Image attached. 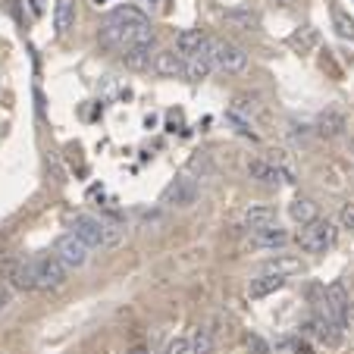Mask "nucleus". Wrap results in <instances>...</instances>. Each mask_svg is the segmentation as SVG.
<instances>
[{"label":"nucleus","instance_id":"9d476101","mask_svg":"<svg viewBox=\"0 0 354 354\" xmlns=\"http://www.w3.org/2000/svg\"><path fill=\"white\" fill-rule=\"evenodd\" d=\"M151 50H154V41H151V44H132V47H126V50H122V66L132 69V73H145V69H151V63H154Z\"/></svg>","mask_w":354,"mask_h":354},{"label":"nucleus","instance_id":"dca6fc26","mask_svg":"<svg viewBox=\"0 0 354 354\" xmlns=\"http://www.w3.org/2000/svg\"><path fill=\"white\" fill-rule=\"evenodd\" d=\"M245 223L248 229H267L276 223V207H270V204H251V207L245 210Z\"/></svg>","mask_w":354,"mask_h":354},{"label":"nucleus","instance_id":"0eeeda50","mask_svg":"<svg viewBox=\"0 0 354 354\" xmlns=\"http://www.w3.org/2000/svg\"><path fill=\"white\" fill-rule=\"evenodd\" d=\"M323 308H326V314L333 317L339 329L348 326V308H351V298H348V292H345V286H342V282H333V286L326 288Z\"/></svg>","mask_w":354,"mask_h":354},{"label":"nucleus","instance_id":"a211bd4d","mask_svg":"<svg viewBox=\"0 0 354 354\" xmlns=\"http://www.w3.org/2000/svg\"><path fill=\"white\" fill-rule=\"evenodd\" d=\"M317 44H320V35H317V28H310V26H304V28L288 35V47H292L295 54H310Z\"/></svg>","mask_w":354,"mask_h":354},{"label":"nucleus","instance_id":"473e14b6","mask_svg":"<svg viewBox=\"0 0 354 354\" xmlns=\"http://www.w3.org/2000/svg\"><path fill=\"white\" fill-rule=\"evenodd\" d=\"M295 351H298V354H314V351H310V345H304V342H298V345H295Z\"/></svg>","mask_w":354,"mask_h":354},{"label":"nucleus","instance_id":"72a5a7b5","mask_svg":"<svg viewBox=\"0 0 354 354\" xmlns=\"http://www.w3.org/2000/svg\"><path fill=\"white\" fill-rule=\"evenodd\" d=\"M100 3H104V0H94V7H100Z\"/></svg>","mask_w":354,"mask_h":354},{"label":"nucleus","instance_id":"5701e85b","mask_svg":"<svg viewBox=\"0 0 354 354\" xmlns=\"http://www.w3.org/2000/svg\"><path fill=\"white\" fill-rule=\"evenodd\" d=\"M263 273H276V276H292V273H301V261L298 257H276V261H267Z\"/></svg>","mask_w":354,"mask_h":354},{"label":"nucleus","instance_id":"4468645a","mask_svg":"<svg viewBox=\"0 0 354 354\" xmlns=\"http://www.w3.org/2000/svg\"><path fill=\"white\" fill-rule=\"evenodd\" d=\"M308 329H314V333H317V339H320V342H326L329 348H333V345H339V339H342V329L335 326V320L326 314V308H323V314L317 317V320L310 323Z\"/></svg>","mask_w":354,"mask_h":354},{"label":"nucleus","instance_id":"b1692460","mask_svg":"<svg viewBox=\"0 0 354 354\" xmlns=\"http://www.w3.org/2000/svg\"><path fill=\"white\" fill-rule=\"evenodd\" d=\"M192 354H214V335H210V329H194L192 333Z\"/></svg>","mask_w":354,"mask_h":354},{"label":"nucleus","instance_id":"aec40b11","mask_svg":"<svg viewBox=\"0 0 354 354\" xmlns=\"http://www.w3.org/2000/svg\"><path fill=\"white\" fill-rule=\"evenodd\" d=\"M13 288H19V292H32V288H38V276H35V261H26L22 257L19 270H16L13 282H10Z\"/></svg>","mask_w":354,"mask_h":354},{"label":"nucleus","instance_id":"20e7f679","mask_svg":"<svg viewBox=\"0 0 354 354\" xmlns=\"http://www.w3.org/2000/svg\"><path fill=\"white\" fill-rule=\"evenodd\" d=\"M194 201H198V182L188 179V176L169 182L160 194V204H167V207H192Z\"/></svg>","mask_w":354,"mask_h":354},{"label":"nucleus","instance_id":"cd10ccee","mask_svg":"<svg viewBox=\"0 0 354 354\" xmlns=\"http://www.w3.org/2000/svg\"><path fill=\"white\" fill-rule=\"evenodd\" d=\"M167 354H192V342H188V335H176V339L167 345Z\"/></svg>","mask_w":354,"mask_h":354},{"label":"nucleus","instance_id":"a878e982","mask_svg":"<svg viewBox=\"0 0 354 354\" xmlns=\"http://www.w3.org/2000/svg\"><path fill=\"white\" fill-rule=\"evenodd\" d=\"M22 257L19 254H7V257H0V282H13L16 270H19Z\"/></svg>","mask_w":354,"mask_h":354},{"label":"nucleus","instance_id":"6ab92c4d","mask_svg":"<svg viewBox=\"0 0 354 354\" xmlns=\"http://www.w3.org/2000/svg\"><path fill=\"white\" fill-rule=\"evenodd\" d=\"M226 22L232 28H241V32H254V28H261V16L251 13V10H226Z\"/></svg>","mask_w":354,"mask_h":354},{"label":"nucleus","instance_id":"f257e3e1","mask_svg":"<svg viewBox=\"0 0 354 354\" xmlns=\"http://www.w3.org/2000/svg\"><path fill=\"white\" fill-rule=\"evenodd\" d=\"M207 57H210V63H214V66L223 69V73H241V69L248 66L245 47H239L235 41H220V38H214V41H210Z\"/></svg>","mask_w":354,"mask_h":354},{"label":"nucleus","instance_id":"393cba45","mask_svg":"<svg viewBox=\"0 0 354 354\" xmlns=\"http://www.w3.org/2000/svg\"><path fill=\"white\" fill-rule=\"evenodd\" d=\"M333 26H335V32H339L342 38L354 41V16L351 13H345L342 7H333Z\"/></svg>","mask_w":354,"mask_h":354},{"label":"nucleus","instance_id":"f8f14e48","mask_svg":"<svg viewBox=\"0 0 354 354\" xmlns=\"http://www.w3.org/2000/svg\"><path fill=\"white\" fill-rule=\"evenodd\" d=\"M288 216H292L298 226H310L314 220H320V207H317L310 198H295L288 204Z\"/></svg>","mask_w":354,"mask_h":354},{"label":"nucleus","instance_id":"7c9ffc66","mask_svg":"<svg viewBox=\"0 0 354 354\" xmlns=\"http://www.w3.org/2000/svg\"><path fill=\"white\" fill-rule=\"evenodd\" d=\"M141 3H147V7H154V10H160V13H167L169 0H141Z\"/></svg>","mask_w":354,"mask_h":354},{"label":"nucleus","instance_id":"2eb2a0df","mask_svg":"<svg viewBox=\"0 0 354 354\" xmlns=\"http://www.w3.org/2000/svg\"><path fill=\"white\" fill-rule=\"evenodd\" d=\"M75 19H79V13H75L73 0H57V7H54V28H57V35L73 32Z\"/></svg>","mask_w":354,"mask_h":354},{"label":"nucleus","instance_id":"4be33fe9","mask_svg":"<svg viewBox=\"0 0 354 354\" xmlns=\"http://www.w3.org/2000/svg\"><path fill=\"white\" fill-rule=\"evenodd\" d=\"M210 69H214V63H210L207 54H198V57H188L185 63V75L192 82H204L210 75Z\"/></svg>","mask_w":354,"mask_h":354},{"label":"nucleus","instance_id":"9b49d317","mask_svg":"<svg viewBox=\"0 0 354 354\" xmlns=\"http://www.w3.org/2000/svg\"><path fill=\"white\" fill-rule=\"evenodd\" d=\"M151 69L163 79H176V75L185 73V63H182V54H176V50H157Z\"/></svg>","mask_w":354,"mask_h":354},{"label":"nucleus","instance_id":"f03ea898","mask_svg":"<svg viewBox=\"0 0 354 354\" xmlns=\"http://www.w3.org/2000/svg\"><path fill=\"white\" fill-rule=\"evenodd\" d=\"M298 245L304 248L308 254H323L326 248L335 245V226L329 220H314L310 226H301Z\"/></svg>","mask_w":354,"mask_h":354},{"label":"nucleus","instance_id":"f704fd0d","mask_svg":"<svg viewBox=\"0 0 354 354\" xmlns=\"http://www.w3.org/2000/svg\"><path fill=\"white\" fill-rule=\"evenodd\" d=\"M276 3H292V0H276Z\"/></svg>","mask_w":354,"mask_h":354},{"label":"nucleus","instance_id":"c85d7f7f","mask_svg":"<svg viewBox=\"0 0 354 354\" xmlns=\"http://www.w3.org/2000/svg\"><path fill=\"white\" fill-rule=\"evenodd\" d=\"M339 226L354 232V204H342V214H339Z\"/></svg>","mask_w":354,"mask_h":354},{"label":"nucleus","instance_id":"6e6552de","mask_svg":"<svg viewBox=\"0 0 354 354\" xmlns=\"http://www.w3.org/2000/svg\"><path fill=\"white\" fill-rule=\"evenodd\" d=\"M210 41L214 38H207L201 28H185V32L176 35V50H179L182 57H198V54H207L210 50Z\"/></svg>","mask_w":354,"mask_h":354},{"label":"nucleus","instance_id":"ddd939ff","mask_svg":"<svg viewBox=\"0 0 354 354\" xmlns=\"http://www.w3.org/2000/svg\"><path fill=\"white\" fill-rule=\"evenodd\" d=\"M286 276H276V273H263L257 276V279H251V286H248V295L251 298H267V295L279 292V288H286Z\"/></svg>","mask_w":354,"mask_h":354},{"label":"nucleus","instance_id":"bb28decb","mask_svg":"<svg viewBox=\"0 0 354 354\" xmlns=\"http://www.w3.org/2000/svg\"><path fill=\"white\" fill-rule=\"evenodd\" d=\"M245 348H248V354H273L270 351V345L261 339V335H254V333H248L245 335Z\"/></svg>","mask_w":354,"mask_h":354},{"label":"nucleus","instance_id":"f3484780","mask_svg":"<svg viewBox=\"0 0 354 354\" xmlns=\"http://www.w3.org/2000/svg\"><path fill=\"white\" fill-rule=\"evenodd\" d=\"M248 176H251V179H257L261 185H279V179H282L279 167H276V163H270V160H251V163H248Z\"/></svg>","mask_w":354,"mask_h":354},{"label":"nucleus","instance_id":"412c9836","mask_svg":"<svg viewBox=\"0 0 354 354\" xmlns=\"http://www.w3.org/2000/svg\"><path fill=\"white\" fill-rule=\"evenodd\" d=\"M254 245L261 248H282L288 245V232L279 226H267V229H257L254 232Z\"/></svg>","mask_w":354,"mask_h":354},{"label":"nucleus","instance_id":"c756f323","mask_svg":"<svg viewBox=\"0 0 354 354\" xmlns=\"http://www.w3.org/2000/svg\"><path fill=\"white\" fill-rule=\"evenodd\" d=\"M10 304V288H7V282H0V310Z\"/></svg>","mask_w":354,"mask_h":354},{"label":"nucleus","instance_id":"39448f33","mask_svg":"<svg viewBox=\"0 0 354 354\" xmlns=\"http://www.w3.org/2000/svg\"><path fill=\"white\" fill-rule=\"evenodd\" d=\"M73 235L88 248H104L107 245V226L88 214H79L73 220Z\"/></svg>","mask_w":354,"mask_h":354},{"label":"nucleus","instance_id":"423d86ee","mask_svg":"<svg viewBox=\"0 0 354 354\" xmlns=\"http://www.w3.org/2000/svg\"><path fill=\"white\" fill-rule=\"evenodd\" d=\"M88 251H91V248L82 245L73 232L63 235V239L57 241V257H60V263L66 270H82V267H85V263H88Z\"/></svg>","mask_w":354,"mask_h":354},{"label":"nucleus","instance_id":"2f4dec72","mask_svg":"<svg viewBox=\"0 0 354 354\" xmlns=\"http://www.w3.org/2000/svg\"><path fill=\"white\" fill-rule=\"evenodd\" d=\"M126 354H151V351H147V348L145 345H132V348H129V351Z\"/></svg>","mask_w":354,"mask_h":354},{"label":"nucleus","instance_id":"1a4fd4ad","mask_svg":"<svg viewBox=\"0 0 354 354\" xmlns=\"http://www.w3.org/2000/svg\"><path fill=\"white\" fill-rule=\"evenodd\" d=\"M317 132H320L326 141L342 138V135L348 132V116L342 113V110H335V107L323 110V113H320V120H317Z\"/></svg>","mask_w":354,"mask_h":354},{"label":"nucleus","instance_id":"7ed1b4c3","mask_svg":"<svg viewBox=\"0 0 354 354\" xmlns=\"http://www.w3.org/2000/svg\"><path fill=\"white\" fill-rule=\"evenodd\" d=\"M66 273L69 270L60 263L57 254H44L35 261V276H38V288L44 292H57V288L66 286Z\"/></svg>","mask_w":354,"mask_h":354}]
</instances>
